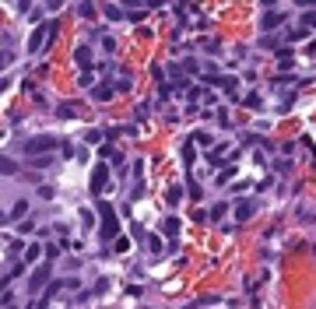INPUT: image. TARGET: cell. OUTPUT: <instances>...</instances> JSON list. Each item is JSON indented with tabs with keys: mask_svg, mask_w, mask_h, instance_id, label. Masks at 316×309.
<instances>
[{
	"mask_svg": "<svg viewBox=\"0 0 316 309\" xmlns=\"http://www.w3.org/2000/svg\"><path fill=\"white\" fill-rule=\"evenodd\" d=\"M99 239L102 243H109V239H116V235H119V222H116V208H113V204H99Z\"/></svg>",
	"mask_w": 316,
	"mask_h": 309,
	"instance_id": "cell-1",
	"label": "cell"
},
{
	"mask_svg": "<svg viewBox=\"0 0 316 309\" xmlns=\"http://www.w3.org/2000/svg\"><path fill=\"white\" fill-rule=\"evenodd\" d=\"M56 35V21H50V25H39L32 35H28V53H39V46H46V39H53Z\"/></svg>",
	"mask_w": 316,
	"mask_h": 309,
	"instance_id": "cell-2",
	"label": "cell"
},
{
	"mask_svg": "<svg viewBox=\"0 0 316 309\" xmlns=\"http://www.w3.org/2000/svg\"><path fill=\"white\" fill-rule=\"evenodd\" d=\"M53 148H60V137H50V134L25 141V151H28V155H46V151H53Z\"/></svg>",
	"mask_w": 316,
	"mask_h": 309,
	"instance_id": "cell-3",
	"label": "cell"
},
{
	"mask_svg": "<svg viewBox=\"0 0 316 309\" xmlns=\"http://www.w3.org/2000/svg\"><path fill=\"white\" fill-rule=\"evenodd\" d=\"M88 190H92L95 197L109 190V165H105V162H99V165L92 169V183H88Z\"/></svg>",
	"mask_w": 316,
	"mask_h": 309,
	"instance_id": "cell-4",
	"label": "cell"
},
{
	"mask_svg": "<svg viewBox=\"0 0 316 309\" xmlns=\"http://www.w3.org/2000/svg\"><path fill=\"white\" fill-rule=\"evenodd\" d=\"M281 21H284V11H278V7H270V11H264V14H260V28H264V32L278 28Z\"/></svg>",
	"mask_w": 316,
	"mask_h": 309,
	"instance_id": "cell-5",
	"label": "cell"
},
{
	"mask_svg": "<svg viewBox=\"0 0 316 309\" xmlns=\"http://www.w3.org/2000/svg\"><path fill=\"white\" fill-rule=\"evenodd\" d=\"M253 211H257V200H239L235 204V222H249Z\"/></svg>",
	"mask_w": 316,
	"mask_h": 309,
	"instance_id": "cell-6",
	"label": "cell"
},
{
	"mask_svg": "<svg viewBox=\"0 0 316 309\" xmlns=\"http://www.w3.org/2000/svg\"><path fill=\"white\" fill-rule=\"evenodd\" d=\"M50 277H53V271H50V263H46V267H39V271L32 274V292H39V288H46V285H50Z\"/></svg>",
	"mask_w": 316,
	"mask_h": 309,
	"instance_id": "cell-7",
	"label": "cell"
},
{
	"mask_svg": "<svg viewBox=\"0 0 316 309\" xmlns=\"http://www.w3.org/2000/svg\"><path fill=\"white\" fill-rule=\"evenodd\" d=\"M113 92H116V88H113L109 81H102V84H95V88H92V98H95V102H109V98H113Z\"/></svg>",
	"mask_w": 316,
	"mask_h": 309,
	"instance_id": "cell-8",
	"label": "cell"
},
{
	"mask_svg": "<svg viewBox=\"0 0 316 309\" xmlns=\"http://www.w3.org/2000/svg\"><path fill=\"white\" fill-rule=\"evenodd\" d=\"M74 60H78L81 67H88V64H92V46H88V42L78 46V49H74Z\"/></svg>",
	"mask_w": 316,
	"mask_h": 309,
	"instance_id": "cell-9",
	"label": "cell"
},
{
	"mask_svg": "<svg viewBox=\"0 0 316 309\" xmlns=\"http://www.w3.org/2000/svg\"><path fill=\"white\" fill-rule=\"evenodd\" d=\"M183 194H186L183 186H169V190H165V200H169V208H176V204L183 200Z\"/></svg>",
	"mask_w": 316,
	"mask_h": 309,
	"instance_id": "cell-10",
	"label": "cell"
},
{
	"mask_svg": "<svg viewBox=\"0 0 316 309\" xmlns=\"http://www.w3.org/2000/svg\"><path fill=\"white\" fill-rule=\"evenodd\" d=\"M7 214H11V222H21V218L28 214V200H18V204H14V208H11Z\"/></svg>",
	"mask_w": 316,
	"mask_h": 309,
	"instance_id": "cell-11",
	"label": "cell"
},
{
	"mask_svg": "<svg viewBox=\"0 0 316 309\" xmlns=\"http://www.w3.org/2000/svg\"><path fill=\"white\" fill-rule=\"evenodd\" d=\"M105 18H109V21H123V18H127V11H123V7H116V4H105Z\"/></svg>",
	"mask_w": 316,
	"mask_h": 309,
	"instance_id": "cell-12",
	"label": "cell"
},
{
	"mask_svg": "<svg viewBox=\"0 0 316 309\" xmlns=\"http://www.w3.org/2000/svg\"><path fill=\"white\" fill-rule=\"evenodd\" d=\"M225 155H229V148L221 144V148H215V151L207 155V162H211V165H225Z\"/></svg>",
	"mask_w": 316,
	"mask_h": 309,
	"instance_id": "cell-13",
	"label": "cell"
},
{
	"mask_svg": "<svg viewBox=\"0 0 316 309\" xmlns=\"http://www.w3.org/2000/svg\"><path fill=\"white\" fill-rule=\"evenodd\" d=\"M162 232H165V235H179V218H172V214H169V218L162 222Z\"/></svg>",
	"mask_w": 316,
	"mask_h": 309,
	"instance_id": "cell-14",
	"label": "cell"
},
{
	"mask_svg": "<svg viewBox=\"0 0 316 309\" xmlns=\"http://www.w3.org/2000/svg\"><path fill=\"white\" fill-rule=\"evenodd\" d=\"M218 88H225V92H229V95H239V81H235V78H225V74H221Z\"/></svg>",
	"mask_w": 316,
	"mask_h": 309,
	"instance_id": "cell-15",
	"label": "cell"
},
{
	"mask_svg": "<svg viewBox=\"0 0 316 309\" xmlns=\"http://www.w3.org/2000/svg\"><path fill=\"white\" fill-rule=\"evenodd\" d=\"M0 172H4V176H14V172H18V162H11L7 155H0Z\"/></svg>",
	"mask_w": 316,
	"mask_h": 309,
	"instance_id": "cell-16",
	"label": "cell"
},
{
	"mask_svg": "<svg viewBox=\"0 0 316 309\" xmlns=\"http://www.w3.org/2000/svg\"><path fill=\"white\" fill-rule=\"evenodd\" d=\"M39 253H42V246H39V243H32V246L25 249V260H21V263L28 267V263H32V260H39Z\"/></svg>",
	"mask_w": 316,
	"mask_h": 309,
	"instance_id": "cell-17",
	"label": "cell"
},
{
	"mask_svg": "<svg viewBox=\"0 0 316 309\" xmlns=\"http://www.w3.org/2000/svg\"><path fill=\"white\" fill-rule=\"evenodd\" d=\"M21 274H25V263L18 260V263H14V267H11V274L4 277V288H11V281H14V277H21Z\"/></svg>",
	"mask_w": 316,
	"mask_h": 309,
	"instance_id": "cell-18",
	"label": "cell"
},
{
	"mask_svg": "<svg viewBox=\"0 0 316 309\" xmlns=\"http://www.w3.org/2000/svg\"><path fill=\"white\" fill-rule=\"evenodd\" d=\"M225 211H229V204H215V208H211V222H221V218H225Z\"/></svg>",
	"mask_w": 316,
	"mask_h": 309,
	"instance_id": "cell-19",
	"label": "cell"
},
{
	"mask_svg": "<svg viewBox=\"0 0 316 309\" xmlns=\"http://www.w3.org/2000/svg\"><path fill=\"white\" fill-rule=\"evenodd\" d=\"M243 102H246V106H249V109H260V106H264V98H260L257 92H249V95H246Z\"/></svg>",
	"mask_w": 316,
	"mask_h": 309,
	"instance_id": "cell-20",
	"label": "cell"
},
{
	"mask_svg": "<svg viewBox=\"0 0 316 309\" xmlns=\"http://www.w3.org/2000/svg\"><path fill=\"white\" fill-rule=\"evenodd\" d=\"M232 176H235V169H221V172H218V183H215V186H225V183L232 179Z\"/></svg>",
	"mask_w": 316,
	"mask_h": 309,
	"instance_id": "cell-21",
	"label": "cell"
},
{
	"mask_svg": "<svg viewBox=\"0 0 316 309\" xmlns=\"http://www.w3.org/2000/svg\"><path fill=\"white\" fill-rule=\"evenodd\" d=\"M56 113H60V116H81V106H60Z\"/></svg>",
	"mask_w": 316,
	"mask_h": 309,
	"instance_id": "cell-22",
	"label": "cell"
},
{
	"mask_svg": "<svg viewBox=\"0 0 316 309\" xmlns=\"http://www.w3.org/2000/svg\"><path fill=\"white\" fill-rule=\"evenodd\" d=\"M183 165H186V169L193 165V141H190V144H186V148H183Z\"/></svg>",
	"mask_w": 316,
	"mask_h": 309,
	"instance_id": "cell-23",
	"label": "cell"
},
{
	"mask_svg": "<svg viewBox=\"0 0 316 309\" xmlns=\"http://www.w3.org/2000/svg\"><path fill=\"white\" fill-rule=\"evenodd\" d=\"M127 249H130V239L127 235H116V253H127Z\"/></svg>",
	"mask_w": 316,
	"mask_h": 309,
	"instance_id": "cell-24",
	"label": "cell"
},
{
	"mask_svg": "<svg viewBox=\"0 0 316 309\" xmlns=\"http://www.w3.org/2000/svg\"><path fill=\"white\" fill-rule=\"evenodd\" d=\"M200 46L207 49V53H218L221 46H218V39H200Z\"/></svg>",
	"mask_w": 316,
	"mask_h": 309,
	"instance_id": "cell-25",
	"label": "cell"
},
{
	"mask_svg": "<svg viewBox=\"0 0 316 309\" xmlns=\"http://www.w3.org/2000/svg\"><path fill=\"white\" fill-rule=\"evenodd\" d=\"M92 70H95V67H84L78 81H81V84H92V81H95V74H92Z\"/></svg>",
	"mask_w": 316,
	"mask_h": 309,
	"instance_id": "cell-26",
	"label": "cell"
},
{
	"mask_svg": "<svg viewBox=\"0 0 316 309\" xmlns=\"http://www.w3.org/2000/svg\"><path fill=\"white\" fill-rule=\"evenodd\" d=\"M148 243V249H151V253H162V239H158V235H151V239H144Z\"/></svg>",
	"mask_w": 316,
	"mask_h": 309,
	"instance_id": "cell-27",
	"label": "cell"
},
{
	"mask_svg": "<svg viewBox=\"0 0 316 309\" xmlns=\"http://www.w3.org/2000/svg\"><path fill=\"white\" fill-rule=\"evenodd\" d=\"M102 49H105V53H116V39L105 35V39H102Z\"/></svg>",
	"mask_w": 316,
	"mask_h": 309,
	"instance_id": "cell-28",
	"label": "cell"
},
{
	"mask_svg": "<svg viewBox=\"0 0 316 309\" xmlns=\"http://www.w3.org/2000/svg\"><path fill=\"white\" fill-rule=\"evenodd\" d=\"M186 183H190V186H186V194H190L193 200H200V186H197V183H193V179H186Z\"/></svg>",
	"mask_w": 316,
	"mask_h": 309,
	"instance_id": "cell-29",
	"label": "cell"
},
{
	"mask_svg": "<svg viewBox=\"0 0 316 309\" xmlns=\"http://www.w3.org/2000/svg\"><path fill=\"white\" fill-rule=\"evenodd\" d=\"M78 11H81V18H95V4H81Z\"/></svg>",
	"mask_w": 316,
	"mask_h": 309,
	"instance_id": "cell-30",
	"label": "cell"
},
{
	"mask_svg": "<svg viewBox=\"0 0 316 309\" xmlns=\"http://www.w3.org/2000/svg\"><path fill=\"white\" fill-rule=\"evenodd\" d=\"M130 84H133V81H130V78H119V81H116V84H113V88H116V92H130Z\"/></svg>",
	"mask_w": 316,
	"mask_h": 309,
	"instance_id": "cell-31",
	"label": "cell"
},
{
	"mask_svg": "<svg viewBox=\"0 0 316 309\" xmlns=\"http://www.w3.org/2000/svg\"><path fill=\"white\" fill-rule=\"evenodd\" d=\"M193 144H200V148H207V144H211V137H207V134H193Z\"/></svg>",
	"mask_w": 316,
	"mask_h": 309,
	"instance_id": "cell-32",
	"label": "cell"
},
{
	"mask_svg": "<svg viewBox=\"0 0 316 309\" xmlns=\"http://www.w3.org/2000/svg\"><path fill=\"white\" fill-rule=\"evenodd\" d=\"M292 60V49H278V64H288Z\"/></svg>",
	"mask_w": 316,
	"mask_h": 309,
	"instance_id": "cell-33",
	"label": "cell"
},
{
	"mask_svg": "<svg viewBox=\"0 0 316 309\" xmlns=\"http://www.w3.org/2000/svg\"><path fill=\"white\" fill-rule=\"evenodd\" d=\"M306 25H309V28H316V11H309V14H306Z\"/></svg>",
	"mask_w": 316,
	"mask_h": 309,
	"instance_id": "cell-34",
	"label": "cell"
},
{
	"mask_svg": "<svg viewBox=\"0 0 316 309\" xmlns=\"http://www.w3.org/2000/svg\"><path fill=\"white\" fill-rule=\"evenodd\" d=\"M7 222H11V214H7V211H0V225H7Z\"/></svg>",
	"mask_w": 316,
	"mask_h": 309,
	"instance_id": "cell-35",
	"label": "cell"
},
{
	"mask_svg": "<svg viewBox=\"0 0 316 309\" xmlns=\"http://www.w3.org/2000/svg\"><path fill=\"white\" fill-rule=\"evenodd\" d=\"M4 88H7V81H4V78H0V92H4Z\"/></svg>",
	"mask_w": 316,
	"mask_h": 309,
	"instance_id": "cell-36",
	"label": "cell"
}]
</instances>
